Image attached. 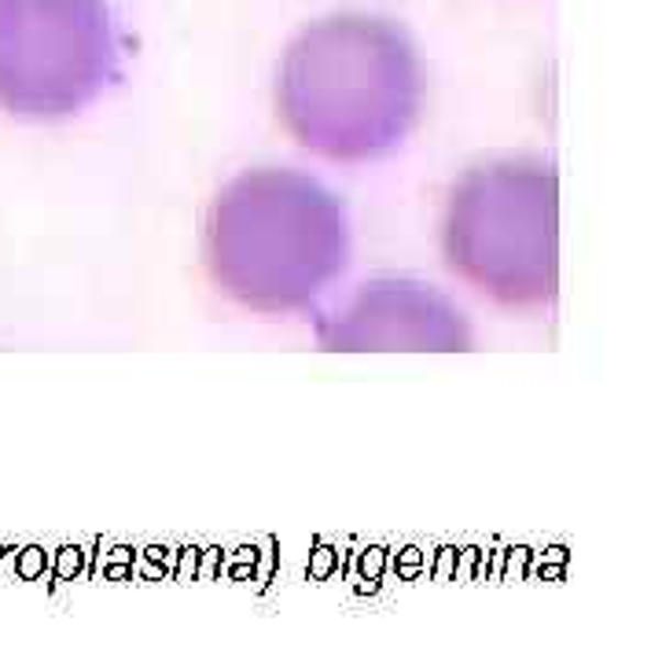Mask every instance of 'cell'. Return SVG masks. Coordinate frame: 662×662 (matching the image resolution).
Segmentation results:
<instances>
[{
	"label": "cell",
	"instance_id": "6da1fadb",
	"mask_svg": "<svg viewBox=\"0 0 662 662\" xmlns=\"http://www.w3.org/2000/svg\"><path fill=\"white\" fill-rule=\"evenodd\" d=\"M276 111L284 130L320 158H387L420 122V52L383 15H328L287 45L276 70Z\"/></svg>",
	"mask_w": 662,
	"mask_h": 662
},
{
	"label": "cell",
	"instance_id": "7a4b0ae2",
	"mask_svg": "<svg viewBox=\"0 0 662 662\" xmlns=\"http://www.w3.org/2000/svg\"><path fill=\"white\" fill-rule=\"evenodd\" d=\"M202 262L213 287L243 309L302 313L350 262L346 207L298 169H247L210 202Z\"/></svg>",
	"mask_w": 662,
	"mask_h": 662
},
{
	"label": "cell",
	"instance_id": "3957f363",
	"mask_svg": "<svg viewBox=\"0 0 662 662\" xmlns=\"http://www.w3.org/2000/svg\"><path fill=\"white\" fill-rule=\"evenodd\" d=\"M450 269L489 302L541 309L560 291V174L541 158H497L456 180L442 213Z\"/></svg>",
	"mask_w": 662,
	"mask_h": 662
},
{
	"label": "cell",
	"instance_id": "277c9868",
	"mask_svg": "<svg viewBox=\"0 0 662 662\" xmlns=\"http://www.w3.org/2000/svg\"><path fill=\"white\" fill-rule=\"evenodd\" d=\"M119 26L107 0H0V111L59 122L119 78Z\"/></svg>",
	"mask_w": 662,
	"mask_h": 662
},
{
	"label": "cell",
	"instance_id": "5b68a950",
	"mask_svg": "<svg viewBox=\"0 0 662 662\" xmlns=\"http://www.w3.org/2000/svg\"><path fill=\"white\" fill-rule=\"evenodd\" d=\"M317 343L328 354H464L475 346V331L438 287L383 276L317 320Z\"/></svg>",
	"mask_w": 662,
	"mask_h": 662
}]
</instances>
